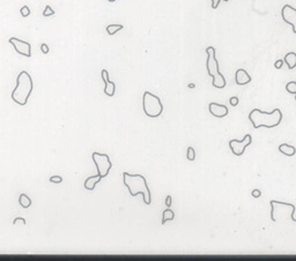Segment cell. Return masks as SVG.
Returning <instances> with one entry per match:
<instances>
[{
	"label": "cell",
	"instance_id": "d6986e66",
	"mask_svg": "<svg viewBox=\"0 0 296 261\" xmlns=\"http://www.w3.org/2000/svg\"><path fill=\"white\" fill-rule=\"evenodd\" d=\"M286 90L288 91L289 94L296 95V81H289L286 84Z\"/></svg>",
	"mask_w": 296,
	"mask_h": 261
},
{
	"label": "cell",
	"instance_id": "484cf974",
	"mask_svg": "<svg viewBox=\"0 0 296 261\" xmlns=\"http://www.w3.org/2000/svg\"><path fill=\"white\" fill-rule=\"evenodd\" d=\"M40 51H42V52H43L44 54H48L49 51H50V49H49V46H48V44L43 43V44L40 45Z\"/></svg>",
	"mask_w": 296,
	"mask_h": 261
},
{
	"label": "cell",
	"instance_id": "3957f363",
	"mask_svg": "<svg viewBox=\"0 0 296 261\" xmlns=\"http://www.w3.org/2000/svg\"><path fill=\"white\" fill-rule=\"evenodd\" d=\"M34 89L32 78L25 71H22L16 78V87L12 91V99L19 105H25Z\"/></svg>",
	"mask_w": 296,
	"mask_h": 261
},
{
	"label": "cell",
	"instance_id": "f1b7e54d",
	"mask_svg": "<svg viewBox=\"0 0 296 261\" xmlns=\"http://www.w3.org/2000/svg\"><path fill=\"white\" fill-rule=\"evenodd\" d=\"M220 2H221V0H212V8L216 9L217 7H219Z\"/></svg>",
	"mask_w": 296,
	"mask_h": 261
},
{
	"label": "cell",
	"instance_id": "5bb4252c",
	"mask_svg": "<svg viewBox=\"0 0 296 261\" xmlns=\"http://www.w3.org/2000/svg\"><path fill=\"white\" fill-rule=\"evenodd\" d=\"M279 151L281 154H283L285 156L287 157H292L296 154V148L294 146H290V145H287V143H281L280 146L278 147Z\"/></svg>",
	"mask_w": 296,
	"mask_h": 261
},
{
	"label": "cell",
	"instance_id": "8992f818",
	"mask_svg": "<svg viewBox=\"0 0 296 261\" xmlns=\"http://www.w3.org/2000/svg\"><path fill=\"white\" fill-rule=\"evenodd\" d=\"M91 158L95 163V166L97 169V173L104 178L109 174V172L112 168V163L110 161V157L106 155V154H101V153H93Z\"/></svg>",
	"mask_w": 296,
	"mask_h": 261
},
{
	"label": "cell",
	"instance_id": "9a60e30c",
	"mask_svg": "<svg viewBox=\"0 0 296 261\" xmlns=\"http://www.w3.org/2000/svg\"><path fill=\"white\" fill-rule=\"evenodd\" d=\"M283 61L287 64V67L289 69H293L296 67V53L295 52H289L287 53L285 58H283Z\"/></svg>",
	"mask_w": 296,
	"mask_h": 261
},
{
	"label": "cell",
	"instance_id": "9c48e42d",
	"mask_svg": "<svg viewBox=\"0 0 296 261\" xmlns=\"http://www.w3.org/2000/svg\"><path fill=\"white\" fill-rule=\"evenodd\" d=\"M281 16L286 23L292 25L293 33L296 34V8L290 5H285L281 9Z\"/></svg>",
	"mask_w": 296,
	"mask_h": 261
},
{
	"label": "cell",
	"instance_id": "7a4b0ae2",
	"mask_svg": "<svg viewBox=\"0 0 296 261\" xmlns=\"http://www.w3.org/2000/svg\"><path fill=\"white\" fill-rule=\"evenodd\" d=\"M123 181H124V185L127 187L131 195L136 196L138 194H141L145 204H152L151 189L147 185V180L142 174H131L128 172H124Z\"/></svg>",
	"mask_w": 296,
	"mask_h": 261
},
{
	"label": "cell",
	"instance_id": "1f68e13d",
	"mask_svg": "<svg viewBox=\"0 0 296 261\" xmlns=\"http://www.w3.org/2000/svg\"><path fill=\"white\" fill-rule=\"evenodd\" d=\"M109 2H113V1H116V0H108Z\"/></svg>",
	"mask_w": 296,
	"mask_h": 261
},
{
	"label": "cell",
	"instance_id": "4dcf8cb0",
	"mask_svg": "<svg viewBox=\"0 0 296 261\" xmlns=\"http://www.w3.org/2000/svg\"><path fill=\"white\" fill-rule=\"evenodd\" d=\"M189 88H194V84L191 83V84H189Z\"/></svg>",
	"mask_w": 296,
	"mask_h": 261
},
{
	"label": "cell",
	"instance_id": "83f0119b",
	"mask_svg": "<svg viewBox=\"0 0 296 261\" xmlns=\"http://www.w3.org/2000/svg\"><path fill=\"white\" fill-rule=\"evenodd\" d=\"M283 63H285V61H283L282 59H279V60H277V61L274 63V67H275L277 69H280L281 67H282V65H283Z\"/></svg>",
	"mask_w": 296,
	"mask_h": 261
},
{
	"label": "cell",
	"instance_id": "ba28073f",
	"mask_svg": "<svg viewBox=\"0 0 296 261\" xmlns=\"http://www.w3.org/2000/svg\"><path fill=\"white\" fill-rule=\"evenodd\" d=\"M8 42L14 46V50L19 54L21 56H24V57H31V45L30 43L25 41H21L16 37H10Z\"/></svg>",
	"mask_w": 296,
	"mask_h": 261
},
{
	"label": "cell",
	"instance_id": "4316f807",
	"mask_svg": "<svg viewBox=\"0 0 296 261\" xmlns=\"http://www.w3.org/2000/svg\"><path fill=\"white\" fill-rule=\"evenodd\" d=\"M17 223H22V224H25V220H24L23 217H16V218H14V221H13V225H16Z\"/></svg>",
	"mask_w": 296,
	"mask_h": 261
},
{
	"label": "cell",
	"instance_id": "8fae6325",
	"mask_svg": "<svg viewBox=\"0 0 296 261\" xmlns=\"http://www.w3.org/2000/svg\"><path fill=\"white\" fill-rule=\"evenodd\" d=\"M102 79H103L104 83H105V87H104V94L109 97H112L116 92V83L109 80V73L106 69H102Z\"/></svg>",
	"mask_w": 296,
	"mask_h": 261
},
{
	"label": "cell",
	"instance_id": "cb8c5ba5",
	"mask_svg": "<svg viewBox=\"0 0 296 261\" xmlns=\"http://www.w3.org/2000/svg\"><path fill=\"white\" fill-rule=\"evenodd\" d=\"M50 181L55 183V184H60L63 181V178L60 176H52V177H50Z\"/></svg>",
	"mask_w": 296,
	"mask_h": 261
},
{
	"label": "cell",
	"instance_id": "603a6c76",
	"mask_svg": "<svg viewBox=\"0 0 296 261\" xmlns=\"http://www.w3.org/2000/svg\"><path fill=\"white\" fill-rule=\"evenodd\" d=\"M238 102H240V98L237 96H232V97L229 98V104L232 106H237L238 105Z\"/></svg>",
	"mask_w": 296,
	"mask_h": 261
},
{
	"label": "cell",
	"instance_id": "6da1fadb",
	"mask_svg": "<svg viewBox=\"0 0 296 261\" xmlns=\"http://www.w3.org/2000/svg\"><path fill=\"white\" fill-rule=\"evenodd\" d=\"M249 120L251 122L253 128H267L271 130L280 125L282 120V112L280 109H274L271 112H265L259 109H253L249 113Z\"/></svg>",
	"mask_w": 296,
	"mask_h": 261
},
{
	"label": "cell",
	"instance_id": "ac0fdd59",
	"mask_svg": "<svg viewBox=\"0 0 296 261\" xmlns=\"http://www.w3.org/2000/svg\"><path fill=\"white\" fill-rule=\"evenodd\" d=\"M123 28H124V25H106L105 30H106L108 35L112 36V35H115V34L117 33V31L121 30Z\"/></svg>",
	"mask_w": 296,
	"mask_h": 261
},
{
	"label": "cell",
	"instance_id": "d4e9b609",
	"mask_svg": "<svg viewBox=\"0 0 296 261\" xmlns=\"http://www.w3.org/2000/svg\"><path fill=\"white\" fill-rule=\"evenodd\" d=\"M251 195L253 196V198H260L262 196V191L260 189H258V188H255V189H252V192H251Z\"/></svg>",
	"mask_w": 296,
	"mask_h": 261
},
{
	"label": "cell",
	"instance_id": "7c38bea8",
	"mask_svg": "<svg viewBox=\"0 0 296 261\" xmlns=\"http://www.w3.org/2000/svg\"><path fill=\"white\" fill-rule=\"evenodd\" d=\"M251 80L252 79H251L250 74L244 68H240V69L236 71V73H235V82H236V84H238V86H245V84L250 83Z\"/></svg>",
	"mask_w": 296,
	"mask_h": 261
},
{
	"label": "cell",
	"instance_id": "52a82bcc",
	"mask_svg": "<svg viewBox=\"0 0 296 261\" xmlns=\"http://www.w3.org/2000/svg\"><path fill=\"white\" fill-rule=\"evenodd\" d=\"M251 142H252V136L250 134H247L242 140H230L229 141V148L232 150V154L237 156V157H241L244 154L245 149L251 145Z\"/></svg>",
	"mask_w": 296,
	"mask_h": 261
},
{
	"label": "cell",
	"instance_id": "d6a6232c",
	"mask_svg": "<svg viewBox=\"0 0 296 261\" xmlns=\"http://www.w3.org/2000/svg\"><path fill=\"white\" fill-rule=\"evenodd\" d=\"M223 1H226V2H227V1H229V0H223Z\"/></svg>",
	"mask_w": 296,
	"mask_h": 261
},
{
	"label": "cell",
	"instance_id": "7402d4cb",
	"mask_svg": "<svg viewBox=\"0 0 296 261\" xmlns=\"http://www.w3.org/2000/svg\"><path fill=\"white\" fill-rule=\"evenodd\" d=\"M20 13H21V15L23 17H27L30 15V9H29L28 6H23V7H21V9H20Z\"/></svg>",
	"mask_w": 296,
	"mask_h": 261
},
{
	"label": "cell",
	"instance_id": "44dd1931",
	"mask_svg": "<svg viewBox=\"0 0 296 261\" xmlns=\"http://www.w3.org/2000/svg\"><path fill=\"white\" fill-rule=\"evenodd\" d=\"M42 14H43V16L44 17L51 16V15H53V14H55V10L51 8V6L46 5V6H45V9H44V12H43Z\"/></svg>",
	"mask_w": 296,
	"mask_h": 261
},
{
	"label": "cell",
	"instance_id": "ffe728a7",
	"mask_svg": "<svg viewBox=\"0 0 296 261\" xmlns=\"http://www.w3.org/2000/svg\"><path fill=\"white\" fill-rule=\"evenodd\" d=\"M186 158H187L189 161H194V158H196V151H194V149H193L192 147L187 148V151H186Z\"/></svg>",
	"mask_w": 296,
	"mask_h": 261
},
{
	"label": "cell",
	"instance_id": "4fadbf2b",
	"mask_svg": "<svg viewBox=\"0 0 296 261\" xmlns=\"http://www.w3.org/2000/svg\"><path fill=\"white\" fill-rule=\"evenodd\" d=\"M101 179H102V177L97 173L96 176H90V177H88L87 179L85 180V188L86 189H88V191H93L94 188L96 187V185L101 181Z\"/></svg>",
	"mask_w": 296,
	"mask_h": 261
},
{
	"label": "cell",
	"instance_id": "e0dca14e",
	"mask_svg": "<svg viewBox=\"0 0 296 261\" xmlns=\"http://www.w3.org/2000/svg\"><path fill=\"white\" fill-rule=\"evenodd\" d=\"M174 218H175V213L172 212L170 208H167L162 214V224H164L168 221H172Z\"/></svg>",
	"mask_w": 296,
	"mask_h": 261
},
{
	"label": "cell",
	"instance_id": "f546056e",
	"mask_svg": "<svg viewBox=\"0 0 296 261\" xmlns=\"http://www.w3.org/2000/svg\"><path fill=\"white\" fill-rule=\"evenodd\" d=\"M171 201H172V199H171V195H168L166 198V204H167V207L170 208L171 207Z\"/></svg>",
	"mask_w": 296,
	"mask_h": 261
},
{
	"label": "cell",
	"instance_id": "30bf717a",
	"mask_svg": "<svg viewBox=\"0 0 296 261\" xmlns=\"http://www.w3.org/2000/svg\"><path fill=\"white\" fill-rule=\"evenodd\" d=\"M208 110H209V113L216 118H224L229 113V110L227 106L223 104L215 103V102H211L208 104Z\"/></svg>",
	"mask_w": 296,
	"mask_h": 261
},
{
	"label": "cell",
	"instance_id": "5b68a950",
	"mask_svg": "<svg viewBox=\"0 0 296 261\" xmlns=\"http://www.w3.org/2000/svg\"><path fill=\"white\" fill-rule=\"evenodd\" d=\"M142 109L147 117L159 118L163 112V104L159 96L151 91H145L142 96Z\"/></svg>",
	"mask_w": 296,
	"mask_h": 261
},
{
	"label": "cell",
	"instance_id": "2e32d148",
	"mask_svg": "<svg viewBox=\"0 0 296 261\" xmlns=\"http://www.w3.org/2000/svg\"><path fill=\"white\" fill-rule=\"evenodd\" d=\"M19 204L22 208H29L31 206V199L27 194H21L19 198Z\"/></svg>",
	"mask_w": 296,
	"mask_h": 261
},
{
	"label": "cell",
	"instance_id": "277c9868",
	"mask_svg": "<svg viewBox=\"0 0 296 261\" xmlns=\"http://www.w3.org/2000/svg\"><path fill=\"white\" fill-rule=\"evenodd\" d=\"M206 53H207V61H206V68H207V73L209 76H212L213 81L212 84L214 88L217 89H223L227 84L226 79L220 72V67H219V61L215 57V49L213 46H208L206 49Z\"/></svg>",
	"mask_w": 296,
	"mask_h": 261
}]
</instances>
